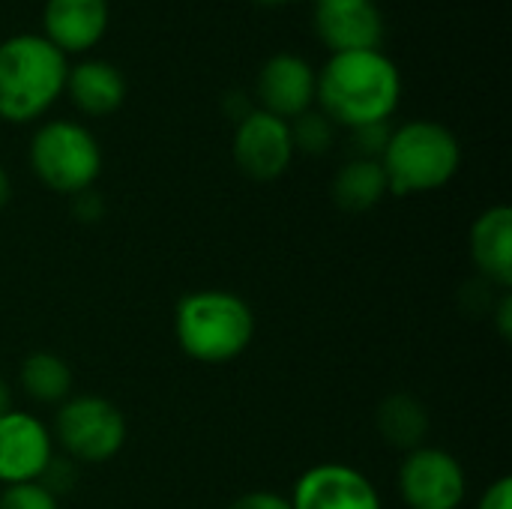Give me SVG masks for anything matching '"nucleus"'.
I'll return each mask as SVG.
<instances>
[{
	"instance_id": "nucleus-1",
	"label": "nucleus",
	"mask_w": 512,
	"mask_h": 509,
	"mask_svg": "<svg viewBox=\"0 0 512 509\" xmlns=\"http://www.w3.org/2000/svg\"><path fill=\"white\" fill-rule=\"evenodd\" d=\"M402 102V72L381 48L330 54L318 69L315 108L348 132L390 123Z\"/></svg>"
},
{
	"instance_id": "nucleus-2",
	"label": "nucleus",
	"mask_w": 512,
	"mask_h": 509,
	"mask_svg": "<svg viewBox=\"0 0 512 509\" xmlns=\"http://www.w3.org/2000/svg\"><path fill=\"white\" fill-rule=\"evenodd\" d=\"M69 57L42 33H12L0 42V120L12 126L42 120L63 96Z\"/></svg>"
},
{
	"instance_id": "nucleus-3",
	"label": "nucleus",
	"mask_w": 512,
	"mask_h": 509,
	"mask_svg": "<svg viewBox=\"0 0 512 509\" xmlns=\"http://www.w3.org/2000/svg\"><path fill=\"white\" fill-rule=\"evenodd\" d=\"M174 339L189 360L225 366L249 351L255 339V312L234 291H192L174 309Z\"/></svg>"
},
{
	"instance_id": "nucleus-4",
	"label": "nucleus",
	"mask_w": 512,
	"mask_h": 509,
	"mask_svg": "<svg viewBox=\"0 0 512 509\" xmlns=\"http://www.w3.org/2000/svg\"><path fill=\"white\" fill-rule=\"evenodd\" d=\"M390 195H426L444 189L462 168V144L456 132L438 120H408L390 129L381 153Z\"/></svg>"
},
{
	"instance_id": "nucleus-5",
	"label": "nucleus",
	"mask_w": 512,
	"mask_h": 509,
	"mask_svg": "<svg viewBox=\"0 0 512 509\" xmlns=\"http://www.w3.org/2000/svg\"><path fill=\"white\" fill-rule=\"evenodd\" d=\"M27 162L36 180L57 195H81L96 186L105 156L99 138L78 120H45L27 144Z\"/></svg>"
},
{
	"instance_id": "nucleus-6",
	"label": "nucleus",
	"mask_w": 512,
	"mask_h": 509,
	"mask_svg": "<svg viewBox=\"0 0 512 509\" xmlns=\"http://www.w3.org/2000/svg\"><path fill=\"white\" fill-rule=\"evenodd\" d=\"M51 438L69 462L105 465L126 447L129 423L105 396H69L57 405Z\"/></svg>"
},
{
	"instance_id": "nucleus-7",
	"label": "nucleus",
	"mask_w": 512,
	"mask_h": 509,
	"mask_svg": "<svg viewBox=\"0 0 512 509\" xmlns=\"http://www.w3.org/2000/svg\"><path fill=\"white\" fill-rule=\"evenodd\" d=\"M399 498L408 509H462L468 474L453 453L423 444L399 465Z\"/></svg>"
},
{
	"instance_id": "nucleus-8",
	"label": "nucleus",
	"mask_w": 512,
	"mask_h": 509,
	"mask_svg": "<svg viewBox=\"0 0 512 509\" xmlns=\"http://www.w3.org/2000/svg\"><path fill=\"white\" fill-rule=\"evenodd\" d=\"M231 153H234L237 168L249 180H258V183L279 180L297 156L294 141H291V123L261 108H249L237 120Z\"/></svg>"
},
{
	"instance_id": "nucleus-9",
	"label": "nucleus",
	"mask_w": 512,
	"mask_h": 509,
	"mask_svg": "<svg viewBox=\"0 0 512 509\" xmlns=\"http://www.w3.org/2000/svg\"><path fill=\"white\" fill-rule=\"evenodd\" d=\"M288 504L291 509H384L375 483L342 462H321L303 471Z\"/></svg>"
},
{
	"instance_id": "nucleus-10",
	"label": "nucleus",
	"mask_w": 512,
	"mask_h": 509,
	"mask_svg": "<svg viewBox=\"0 0 512 509\" xmlns=\"http://www.w3.org/2000/svg\"><path fill=\"white\" fill-rule=\"evenodd\" d=\"M57 456L51 429L27 414L9 408L0 414V483L15 486V483H36L42 480L45 468Z\"/></svg>"
},
{
	"instance_id": "nucleus-11",
	"label": "nucleus",
	"mask_w": 512,
	"mask_h": 509,
	"mask_svg": "<svg viewBox=\"0 0 512 509\" xmlns=\"http://www.w3.org/2000/svg\"><path fill=\"white\" fill-rule=\"evenodd\" d=\"M315 87H318V69L294 51H279L267 57L264 66L258 69L255 78L258 108L291 123L309 108H315Z\"/></svg>"
},
{
	"instance_id": "nucleus-12",
	"label": "nucleus",
	"mask_w": 512,
	"mask_h": 509,
	"mask_svg": "<svg viewBox=\"0 0 512 509\" xmlns=\"http://www.w3.org/2000/svg\"><path fill=\"white\" fill-rule=\"evenodd\" d=\"M111 27L108 0H45L42 6V36L60 54L93 51Z\"/></svg>"
},
{
	"instance_id": "nucleus-13",
	"label": "nucleus",
	"mask_w": 512,
	"mask_h": 509,
	"mask_svg": "<svg viewBox=\"0 0 512 509\" xmlns=\"http://www.w3.org/2000/svg\"><path fill=\"white\" fill-rule=\"evenodd\" d=\"M315 33L330 48V54L381 48L384 15L372 0L315 6Z\"/></svg>"
},
{
	"instance_id": "nucleus-14",
	"label": "nucleus",
	"mask_w": 512,
	"mask_h": 509,
	"mask_svg": "<svg viewBox=\"0 0 512 509\" xmlns=\"http://www.w3.org/2000/svg\"><path fill=\"white\" fill-rule=\"evenodd\" d=\"M63 96L84 114V117H111L123 108L129 96L126 75L102 57H84L78 63H69Z\"/></svg>"
},
{
	"instance_id": "nucleus-15",
	"label": "nucleus",
	"mask_w": 512,
	"mask_h": 509,
	"mask_svg": "<svg viewBox=\"0 0 512 509\" xmlns=\"http://www.w3.org/2000/svg\"><path fill=\"white\" fill-rule=\"evenodd\" d=\"M471 258L486 282L501 291L512 285V210L495 204L483 210L471 225Z\"/></svg>"
},
{
	"instance_id": "nucleus-16",
	"label": "nucleus",
	"mask_w": 512,
	"mask_h": 509,
	"mask_svg": "<svg viewBox=\"0 0 512 509\" xmlns=\"http://www.w3.org/2000/svg\"><path fill=\"white\" fill-rule=\"evenodd\" d=\"M330 192H333V201L339 210L366 213L390 195V186H387V174L378 159L354 156L351 162H345L336 171Z\"/></svg>"
},
{
	"instance_id": "nucleus-17",
	"label": "nucleus",
	"mask_w": 512,
	"mask_h": 509,
	"mask_svg": "<svg viewBox=\"0 0 512 509\" xmlns=\"http://www.w3.org/2000/svg\"><path fill=\"white\" fill-rule=\"evenodd\" d=\"M375 426H378V435L384 438V444L411 453V450L423 447V441L429 435V411L417 396L393 393L378 405Z\"/></svg>"
},
{
	"instance_id": "nucleus-18",
	"label": "nucleus",
	"mask_w": 512,
	"mask_h": 509,
	"mask_svg": "<svg viewBox=\"0 0 512 509\" xmlns=\"http://www.w3.org/2000/svg\"><path fill=\"white\" fill-rule=\"evenodd\" d=\"M18 384L27 399L39 405H63L72 396V369L60 354L51 351H33L21 360Z\"/></svg>"
},
{
	"instance_id": "nucleus-19",
	"label": "nucleus",
	"mask_w": 512,
	"mask_h": 509,
	"mask_svg": "<svg viewBox=\"0 0 512 509\" xmlns=\"http://www.w3.org/2000/svg\"><path fill=\"white\" fill-rule=\"evenodd\" d=\"M291 141L297 153L306 156H321L333 147L336 141V126L327 114H321L318 108H309L306 114H300L297 120H291Z\"/></svg>"
},
{
	"instance_id": "nucleus-20",
	"label": "nucleus",
	"mask_w": 512,
	"mask_h": 509,
	"mask_svg": "<svg viewBox=\"0 0 512 509\" xmlns=\"http://www.w3.org/2000/svg\"><path fill=\"white\" fill-rule=\"evenodd\" d=\"M0 509H60V498L39 480L15 483V486H3Z\"/></svg>"
},
{
	"instance_id": "nucleus-21",
	"label": "nucleus",
	"mask_w": 512,
	"mask_h": 509,
	"mask_svg": "<svg viewBox=\"0 0 512 509\" xmlns=\"http://www.w3.org/2000/svg\"><path fill=\"white\" fill-rule=\"evenodd\" d=\"M390 123H372V126H360L351 132L354 138V147H357V156L363 159H381L384 147H387V138H390Z\"/></svg>"
},
{
	"instance_id": "nucleus-22",
	"label": "nucleus",
	"mask_w": 512,
	"mask_h": 509,
	"mask_svg": "<svg viewBox=\"0 0 512 509\" xmlns=\"http://www.w3.org/2000/svg\"><path fill=\"white\" fill-rule=\"evenodd\" d=\"M225 509H291V504L285 495H276V492H246L234 498Z\"/></svg>"
},
{
	"instance_id": "nucleus-23",
	"label": "nucleus",
	"mask_w": 512,
	"mask_h": 509,
	"mask_svg": "<svg viewBox=\"0 0 512 509\" xmlns=\"http://www.w3.org/2000/svg\"><path fill=\"white\" fill-rule=\"evenodd\" d=\"M477 509H512V480L510 477H498L495 483H489V489L480 495Z\"/></svg>"
},
{
	"instance_id": "nucleus-24",
	"label": "nucleus",
	"mask_w": 512,
	"mask_h": 509,
	"mask_svg": "<svg viewBox=\"0 0 512 509\" xmlns=\"http://www.w3.org/2000/svg\"><path fill=\"white\" fill-rule=\"evenodd\" d=\"M75 201V216L78 219H84V222H96L99 216H102V201H99V195L93 192V189H87V192H81V195H75L72 198Z\"/></svg>"
},
{
	"instance_id": "nucleus-25",
	"label": "nucleus",
	"mask_w": 512,
	"mask_h": 509,
	"mask_svg": "<svg viewBox=\"0 0 512 509\" xmlns=\"http://www.w3.org/2000/svg\"><path fill=\"white\" fill-rule=\"evenodd\" d=\"M495 324H498V333H501V339H510V336H512V297H510V291H501V300H498V309H495Z\"/></svg>"
},
{
	"instance_id": "nucleus-26",
	"label": "nucleus",
	"mask_w": 512,
	"mask_h": 509,
	"mask_svg": "<svg viewBox=\"0 0 512 509\" xmlns=\"http://www.w3.org/2000/svg\"><path fill=\"white\" fill-rule=\"evenodd\" d=\"M9 201H12V180H9L6 168L0 165V213L9 207Z\"/></svg>"
},
{
	"instance_id": "nucleus-27",
	"label": "nucleus",
	"mask_w": 512,
	"mask_h": 509,
	"mask_svg": "<svg viewBox=\"0 0 512 509\" xmlns=\"http://www.w3.org/2000/svg\"><path fill=\"white\" fill-rule=\"evenodd\" d=\"M12 408V390H9V384L0 378V414H6Z\"/></svg>"
},
{
	"instance_id": "nucleus-28",
	"label": "nucleus",
	"mask_w": 512,
	"mask_h": 509,
	"mask_svg": "<svg viewBox=\"0 0 512 509\" xmlns=\"http://www.w3.org/2000/svg\"><path fill=\"white\" fill-rule=\"evenodd\" d=\"M330 3H357V0H315V6H330Z\"/></svg>"
},
{
	"instance_id": "nucleus-29",
	"label": "nucleus",
	"mask_w": 512,
	"mask_h": 509,
	"mask_svg": "<svg viewBox=\"0 0 512 509\" xmlns=\"http://www.w3.org/2000/svg\"><path fill=\"white\" fill-rule=\"evenodd\" d=\"M255 3H264V6H282V3H288V0H255Z\"/></svg>"
}]
</instances>
